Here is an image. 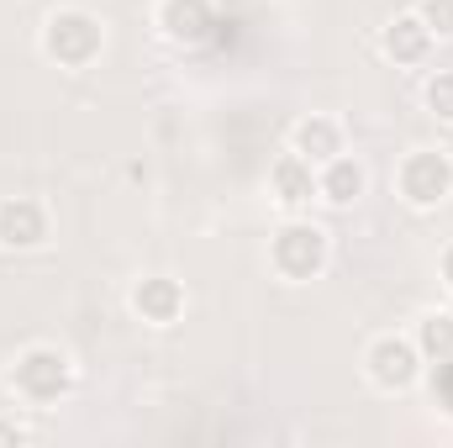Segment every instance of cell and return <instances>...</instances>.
Masks as SVG:
<instances>
[{"label": "cell", "instance_id": "obj_1", "mask_svg": "<svg viewBox=\"0 0 453 448\" xmlns=\"http://www.w3.org/2000/svg\"><path fill=\"white\" fill-rule=\"evenodd\" d=\"M11 396L21 401V406H37V412H48V406H58L69 390H74V359L58 348V343H27L16 359H11Z\"/></svg>", "mask_w": 453, "mask_h": 448}, {"label": "cell", "instance_id": "obj_2", "mask_svg": "<svg viewBox=\"0 0 453 448\" xmlns=\"http://www.w3.org/2000/svg\"><path fill=\"white\" fill-rule=\"evenodd\" d=\"M37 48H42V58L58 64V69H90V64L101 58V48H106V27H101V16H90V11H80V5H64V11H53V16L42 21Z\"/></svg>", "mask_w": 453, "mask_h": 448}, {"label": "cell", "instance_id": "obj_3", "mask_svg": "<svg viewBox=\"0 0 453 448\" xmlns=\"http://www.w3.org/2000/svg\"><path fill=\"white\" fill-rule=\"evenodd\" d=\"M327 259H333V237L317 222L290 217V222L269 237V269H274L285 285H311V280H322Z\"/></svg>", "mask_w": 453, "mask_h": 448}, {"label": "cell", "instance_id": "obj_4", "mask_svg": "<svg viewBox=\"0 0 453 448\" xmlns=\"http://www.w3.org/2000/svg\"><path fill=\"white\" fill-rule=\"evenodd\" d=\"M395 196L411 212H438L453 196V158L443 148H411L395 164Z\"/></svg>", "mask_w": 453, "mask_h": 448}, {"label": "cell", "instance_id": "obj_5", "mask_svg": "<svg viewBox=\"0 0 453 448\" xmlns=\"http://www.w3.org/2000/svg\"><path fill=\"white\" fill-rule=\"evenodd\" d=\"M422 364L427 359H422L417 337H406V333H380V337H369V348H364V380L374 390H385V396L411 390L422 380Z\"/></svg>", "mask_w": 453, "mask_h": 448}, {"label": "cell", "instance_id": "obj_6", "mask_svg": "<svg viewBox=\"0 0 453 448\" xmlns=\"http://www.w3.org/2000/svg\"><path fill=\"white\" fill-rule=\"evenodd\" d=\"M48 237H53V212L37 196H5L0 201V248L5 253L48 248Z\"/></svg>", "mask_w": 453, "mask_h": 448}, {"label": "cell", "instance_id": "obj_7", "mask_svg": "<svg viewBox=\"0 0 453 448\" xmlns=\"http://www.w3.org/2000/svg\"><path fill=\"white\" fill-rule=\"evenodd\" d=\"M127 306L142 328H174L185 317V285L169 274H142V280H132Z\"/></svg>", "mask_w": 453, "mask_h": 448}, {"label": "cell", "instance_id": "obj_8", "mask_svg": "<svg viewBox=\"0 0 453 448\" xmlns=\"http://www.w3.org/2000/svg\"><path fill=\"white\" fill-rule=\"evenodd\" d=\"M153 27L174 48H201L217 32V11H211V0H158L153 5Z\"/></svg>", "mask_w": 453, "mask_h": 448}, {"label": "cell", "instance_id": "obj_9", "mask_svg": "<svg viewBox=\"0 0 453 448\" xmlns=\"http://www.w3.org/2000/svg\"><path fill=\"white\" fill-rule=\"evenodd\" d=\"M269 196H274V206H285V212L311 206V201H317V164L301 158L296 148H285V153L269 164Z\"/></svg>", "mask_w": 453, "mask_h": 448}, {"label": "cell", "instance_id": "obj_10", "mask_svg": "<svg viewBox=\"0 0 453 448\" xmlns=\"http://www.w3.org/2000/svg\"><path fill=\"white\" fill-rule=\"evenodd\" d=\"M364 190H369V169H364L348 148H342L338 158L317 164V201H327L333 212L358 206V201H364Z\"/></svg>", "mask_w": 453, "mask_h": 448}, {"label": "cell", "instance_id": "obj_11", "mask_svg": "<svg viewBox=\"0 0 453 448\" xmlns=\"http://www.w3.org/2000/svg\"><path fill=\"white\" fill-rule=\"evenodd\" d=\"M433 32H427V21L417 16V11H401V16H390L385 21V32H380V48H385V58L390 64H406V69H417V64H427L433 58Z\"/></svg>", "mask_w": 453, "mask_h": 448}, {"label": "cell", "instance_id": "obj_12", "mask_svg": "<svg viewBox=\"0 0 453 448\" xmlns=\"http://www.w3.org/2000/svg\"><path fill=\"white\" fill-rule=\"evenodd\" d=\"M290 148H296L301 158H311V164L338 158V153H342V121H338V116H327V112L301 116V121L290 127Z\"/></svg>", "mask_w": 453, "mask_h": 448}, {"label": "cell", "instance_id": "obj_13", "mask_svg": "<svg viewBox=\"0 0 453 448\" xmlns=\"http://www.w3.org/2000/svg\"><path fill=\"white\" fill-rule=\"evenodd\" d=\"M411 337H417V348H422V359H427V364L453 359V312H422Z\"/></svg>", "mask_w": 453, "mask_h": 448}, {"label": "cell", "instance_id": "obj_14", "mask_svg": "<svg viewBox=\"0 0 453 448\" xmlns=\"http://www.w3.org/2000/svg\"><path fill=\"white\" fill-rule=\"evenodd\" d=\"M422 106H427V116H433V121L453 127V69L427 74V85H422Z\"/></svg>", "mask_w": 453, "mask_h": 448}, {"label": "cell", "instance_id": "obj_15", "mask_svg": "<svg viewBox=\"0 0 453 448\" xmlns=\"http://www.w3.org/2000/svg\"><path fill=\"white\" fill-rule=\"evenodd\" d=\"M411 11L427 21V32H433V37H453V0H417Z\"/></svg>", "mask_w": 453, "mask_h": 448}, {"label": "cell", "instance_id": "obj_16", "mask_svg": "<svg viewBox=\"0 0 453 448\" xmlns=\"http://www.w3.org/2000/svg\"><path fill=\"white\" fill-rule=\"evenodd\" d=\"M433 396L443 401V412H453V359L438 364V380H433Z\"/></svg>", "mask_w": 453, "mask_h": 448}, {"label": "cell", "instance_id": "obj_17", "mask_svg": "<svg viewBox=\"0 0 453 448\" xmlns=\"http://www.w3.org/2000/svg\"><path fill=\"white\" fill-rule=\"evenodd\" d=\"M0 444H32V428H21L16 417H0Z\"/></svg>", "mask_w": 453, "mask_h": 448}, {"label": "cell", "instance_id": "obj_18", "mask_svg": "<svg viewBox=\"0 0 453 448\" xmlns=\"http://www.w3.org/2000/svg\"><path fill=\"white\" fill-rule=\"evenodd\" d=\"M438 269H443V285H449V290H453V243H449V248H443V264H438Z\"/></svg>", "mask_w": 453, "mask_h": 448}]
</instances>
